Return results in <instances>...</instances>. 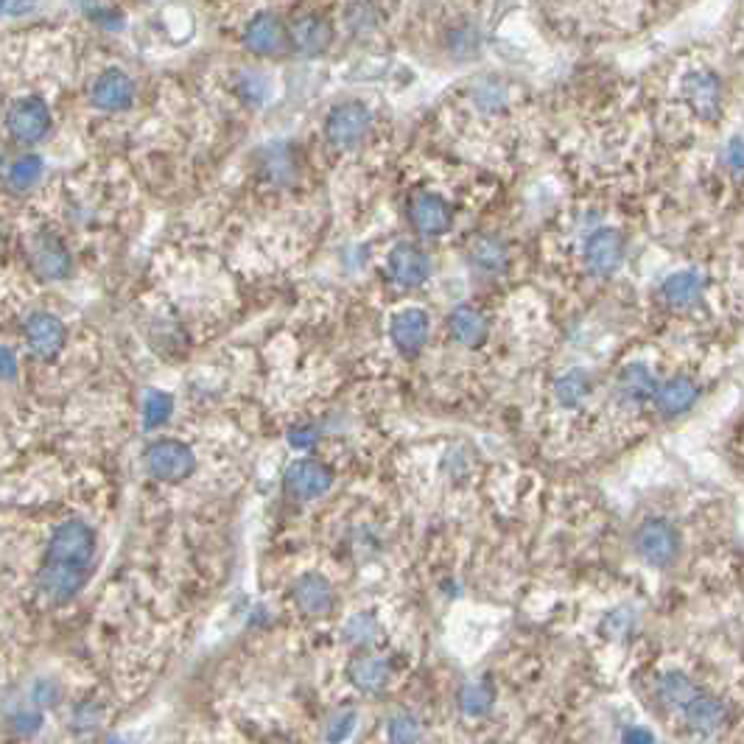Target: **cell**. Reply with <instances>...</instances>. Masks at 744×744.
Instances as JSON below:
<instances>
[{
	"mask_svg": "<svg viewBox=\"0 0 744 744\" xmlns=\"http://www.w3.org/2000/svg\"><path fill=\"white\" fill-rule=\"evenodd\" d=\"M683 717H686L688 728L697 733H713L728 722V708L722 699L711 697V694H694L683 706Z\"/></svg>",
	"mask_w": 744,
	"mask_h": 744,
	"instance_id": "603a6c76",
	"label": "cell"
},
{
	"mask_svg": "<svg viewBox=\"0 0 744 744\" xmlns=\"http://www.w3.org/2000/svg\"><path fill=\"white\" fill-rule=\"evenodd\" d=\"M73 722H76V728H98V722H101V708H98L96 703H82V706L76 708V713H73Z\"/></svg>",
	"mask_w": 744,
	"mask_h": 744,
	"instance_id": "74e56055",
	"label": "cell"
},
{
	"mask_svg": "<svg viewBox=\"0 0 744 744\" xmlns=\"http://www.w3.org/2000/svg\"><path fill=\"white\" fill-rule=\"evenodd\" d=\"M91 579V568L84 565H62V563H46L37 577V590L43 599L51 604H64L73 599L79 590Z\"/></svg>",
	"mask_w": 744,
	"mask_h": 744,
	"instance_id": "5bb4252c",
	"label": "cell"
},
{
	"mask_svg": "<svg viewBox=\"0 0 744 744\" xmlns=\"http://www.w3.org/2000/svg\"><path fill=\"white\" fill-rule=\"evenodd\" d=\"M386 736H389V742L409 744V742H418V739L423 736V731H420V722L411 717V713H398V717L389 719V725H386Z\"/></svg>",
	"mask_w": 744,
	"mask_h": 744,
	"instance_id": "d6a6232c",
	"label": "cell"
},
{
	"mask_svg": "<svg viewBox=\"0 0 744 744\" xmlns=\"http://www.w3.org/2000/svg\"><path fill=\"white\" fill-rule=\"evenodd\" d=\"M289 443L300 451H309L320 443V434H316L314 425H291L289 429Z\"/></svg>",
	"mask_w": 744,
	"mask_h": 744,
	"instance_id": "d590c367",
	"label": "cell"
},
{
	"mask_svg": "<svg viewBox=\"0 0 744 744\" xmlns=\"http://www.w3.org/2000/svg\"><path fill=\"white\" fill-rule=\"evenodd\" d=\"M490 706H493V692H490L484 683H481V686H468L463 692V708L470 713V717H481V713H488Z\"/></svg>",
	"mask_w": 744,
	"mask_h": 744,
	"instance_id": "836d02e7",
	"label": "cell"
},
{
	"mask_svg": "<svg viewBox=\"0 0 744 744\" xmlns=\"http://www.w3.org/2000/svg\"><path fill=\"white\" fill-rule=\"evenodd\" d=\"M137 98L135 79L121 68H107L96 76L91 87V104L101 112H127Z\"/></svg>",
	"mask_w": 744,
	"mask_h": 744,
	"instance_id": "8fae6325",
	"label": "cell"
},
{
	"mask_svg": "<svg viewBox=\"0 0 744 744\" xmlns=\"http://www.w3.org/2000/svg\"><path fill=\"white\" fill-rule=\"evenodd\" d=\"M554 392H557L560 404L568 406V409H574V406H579L585 398H588L590 375L583 370H572L568 375H563V379L557 381Z\"/></svg>",
	"mask_w": 744,
	"mask_h": 744,
	"instance_id": "83f0119b",
	"label": "cell"
},
{
	"mask_svg": "<svg viewBox=\"0 0 744 744\" xmlns=\"http://www.w3.org/2000/svg\"><path fill=\"white\" fill-rule=\"evenodd\" d=\"M375 132V109L364 101V98H345L336 101L327 109L325 123H322V135L325 143L334 152H356L364 146Z\"/></svg>",
	"mask_w": 744,
	"mask_h": 744,
	"instance_id": "5b68a950",
	"label": "cell"
},
{
	"mask_svg": "<svg viewBox=\"0 0 744 744\" xmlns=\"http://www.w3.org/2000/svg\"><path fill=\"white\" fill-rule=\"evenodd\" d=\"M7 3H9V0H0V12H3V9H7Z\"/></svg>",
	"mask_w": 744,
	"mask_h": 744,
	"instance_id": "b9f144b4",
	"label": "cell"
},
{
	"mask_svg": "<svg viewBox=\"0 0 744 744\" xmlns=\"http://www.w3.org/2000/svg\"><path fill=\"white\" fill-rule=\"evenodd\" d=\"M39 722H43V711H39V706H20L17 711L12 713V725L17 728L20 733H34L39 728Z\"/></svg>",
	"mask_w": 744,
	"mask_h": 744,
	"instance_id": "e575fe53",
	"label": "cell"
},
{
	"mask_svg": "<svg viewBox=\"0 0 744 744\" xmlns=\"http://www.w3.org/2000/svg\"><path fill=\"white\" fill-rule=\"evenodd\" d=\"M7 129L17 143H39L51 132V109L39 96L20 98L9 107Z\"/></svg>",
	"mask_w": 744,
	"mask_h": 744,
	"instance_id": "30bf717a",
	"label": "cell"
},
{
	"mask_svg": "<svg viewBox=\"0 0 744 744\" xmlns=\"http://www.w3.org/2000/svg\"><path fill=\"white\" fill-rule=\"evenodd\" d=\"M545 20L574 39H610L649 26L644 0H540Z\"/></svg>",
	"mask_w": 744,
	"mask_h": 744,
	"instance_id": "7a4b0ae2",
	"label": "cell"
},
{
	"mask_svg": "<svg viewBox=\"0 0 744 744\" xmlns=\"http://www.w3.org/2000/svg\"><path fill=\"white\" fill-rule=\"evenodd\" d=\"M636 549L652 568H667L681 552V535L663 518H647L636 532Z\"/></svg>",
	"mask_w": 744,
	"mask_h": 744,
	"instance_id": "ba28073f",
	"label": "cell"
},
{
	"mask_svg": "<svg viewBox=\"0 0 744 744\" xmlns=\"http://www.w3.org/2000/svg\"><path fill=\"white\" fill-rule=\"evenodd\" d=\"M697 381H692L688 375H674V379L663 381L661 386H655L652 400L667 418H674V415H683V411L692 409L697 404Z\"/></svg>",
	"mask_w": 744,
	"mask_h": 744,
	"instance_id": "44dd1931",
	"label": "cell"
},
{
	"mask_svg": "<svg viewBox=\"0 0 744 744\" xmlns=\"http://www.w3.org/2000/svg\"><path fill=\"white\" fill-rule=\"evenodd\" d=\"M672 101L697 123H719L728 104V73L713 48H688L669 64Z\"/></svg>",
	"mask_w": 744,
	"mask_h": 744,
	"instance_id": "6da1fadb",
	"label": "cell"
},
{
	"mask_svg": "<svg viewBox=\"0 0 744 744\" xmlns=\"http://www.w3.org/2000/svg\"><path fill=\"white\" fill-rule=\"evenodd\" d=\"M448 331H451V336L459 341V345L481 347L484 341H488L490 325H488V320H484V314H481V311L470 309V305H459V309L451 311Z\"/></svg>",
	"mask_w": 744,
	"mask_h": 744,
	"instance_id": "d4e9b609",
	"label": "cell"
},
{
	"mask_svg": "<svg viewBox=\"0 0 744 744\" xmlns=\"http://www.w3.org/2000/svg\"><path fill=\"white\" fill-rule=\"evenodd\" d=\"M283 488L295 501L322 499L327 490L334 488V470L316 463V459H297L283 476Z\"/></svg>",
	"mask_w": 744,
	"mask_h": 744,
	"instance_id": "7c38bea8",
	"label": "cell"
},
{
	"mask_svg": "<svg viewBox=\"0 0 744 744\" xmlns=\"http://www.w3.org/2000/svg\"><path fill=\"white\" fill-rule=\"evenodd\" d=\"M392 341L406 359L420 356V350L429 341V314L420 309H406L392 320Z\"/></svg>",
	"mask_w": 744,
	"mask_h": 744,
	"instance_id": "d6986e66",
	"label": "cell"
},
{
	"mask_svg": "<svg viewBox=\"0 0 744 744\" xmlns=\"http://www.w3.org/2000/svg\"><path fill=\"white\" fill-rule=\"evenodd\" d=\"M624 739H627V742H652V736H649V733H641V731H629Z\"/></svg>",
	"mask_w": 744,
	"mask_h": 744,
	"instance_id": "60d3db41",
	"label": "cell"
},
{
	"mask_svg": "<svg viewBox=\"0 0 744 744\" xmlns=\"http://www.w3.org/2000/svg\"><path fill=\"white\" fill-rule=\"evenodd\" d=\"M26 341L37 359L51 361L62 353L64 347V327L57 316L51 314H34L26 322Z\"/></svg>",
	"mask_w": 744,
	"mask_h": 744,
	"instance_id": "ffe728a7",
	"label": "cell"
},
{
	"mask_svg": "<svg viewBox=\"0 0 744 744\" xmlns=\"http://www.w3.org/2000/svg\"><path fill=\"white\" fill-rule=\"evenodd\" d=\"M291 599H295L297 610L305 613L309 619H322L334 610V590L322 574H302L295 585H291Z\"/></svg>",
	"mask_w": 744,
	"mask_h": 744,
	"instance_id": "ac0fdd59",
	"label": "cell"
},
{
	"mask_svg": "<svg viewBox=\"0 0 744 744\" xmlns=\"http://www.w3.org/2000/svg\"><path fill=\"white\" fill-rule=\"evenodd\" d=\"M694 694H697V688H694V683L688 681V677L683 672L663 674L661 697H663V703H667V706L683 708L688 703V699L694 697Z\"/></svg>",
	"mask_w": 744,
	"mask_h": 744,
	"instance_id": "f546056e",
	"label": "cell"
},
{
	"mask_svg": "<svg viewBox=\"0 0 744 744\" xmlns=\"http://www.w3.org/2000/svg\"><path fill=\"white\" fill-rule=\"evenodd\" d=\"M423 23H431L436 53H451L454 59H465L481 51V28L476 17H470L465 9L440 7Z\"/></svg>",
	"mask_w": 744,
	"mask_h": 744,
	"instance_id": "8992f818",
	"label": "cell"
},
{
	"mask_svg": "<svg viewBox=\"0 0 744 744\" xmlns=\"http://www.w3.org/2000/svg\"><path fill=\"white\" fill-rule=\"evenodd\" d=\"M14 375H17V356L0 345V379H14Z\"/></svg>",
	"mask_w": 744,
	"mask_h": 744,
	"instance_id": "ab89813d",
	"label": "cell"
},
{
	"mask_svg": "<svg viewBox=\"0 0 744 744\" xmlns=\"http://www.w3.org/2000/svg\"><path fill=\"white\" fill-rule=\"evenodd\" d=\"M661 291L663 300L672 309H692V305H697L703 291H706V277L699 275V272H674L672 277H667Z\"/></svg>",
	"mask_w": 744,
	"mask_h": 744,
	"instance_id": "484cf974",
	"label": "cell"
},
{
	"mask_svg": "<svg viewBox=\"0 0 744 744\" xmlns=\"http://www.w3.org/2000/svg\"><path fill=\"white\" fill-rule=\"evenodd\" d=\"M379 636V622L372 613H356L350 622L345 624V638L350 644H370Z\"/></svg>",
	"mask_w": 744,
	"mask_h": 744,
	"instance_id": "1f68e13d",
	"label": "cell"
},
{
	"mask_svg": "<svg viewBox=\"0 0 744 744\" xmlns=\"http://www.w3.org/2000/svg\"><path fill=\"white\" fill-rule=\"evenodd\" d=\"M173 411V398L166 392L152 389L143 400V420H146V429H157V425L166 423Z\"/></svg>",
	"mask_w": 744,
	"mask_h": 744,
	"instance_id": "4dcf8cb0",
	"label": "cell"
},
{
	"mask_svg": "<svg viewBox=\"0 0 744 744\" xmlns=\"http://www.w3.org/2000/svg\"><path fill=\"white\" fill-rule=\"evenodd\" d=\"M93 554H96V532L84 520L73 518L53 529L46 549V563L84 565V568H91Z\"/></svg>",
	"mask_w": 744,
	"mask_h": 744,
	"instance_id": "52a82bcc",
	"label": "cell"
},
{
	"mask_svg": "<svg viewBox=\"0 0 744 744\" xmlns=\"http://www.w3.org/2000/svg\"><path fill=\"white\" fill-rule=\"evenodd\" d=\"M624 250H627V244H624L622 232L613 230V227H602L585 244V264L593 275L608 277L624 264Z\"/></svg>",
	"mask_w": 744,
	"mask_h": 744,
	"instance_id": "9a60e30c",
	"label": "cell"
},
{
	"mask_svg": "<svg viewBox=\"0 0 744 744\" xmlns=\"http://www.w3.org/2000/svg\"><path fill=\"white\" fill-rule=\"evenodd\" d=\"M146 468L157 481L177 484L196 470V456L180 440H157L146 451Z\"/></svg>",
	"mask_w": 744,
	"mask_h": 744,
	"instance_id": "9c48e42d",
	"label": "cell"
},
{
	"mask_svg": "<svg viewBox=\"0 0 744 744\" xmlns=\"http://www.w3.org/2000/svg\"><path fill=\"white\" fill-rule=\"evenodd\" d=\"M470 264L476 272L490 277H499L509 269L507 244L495 236H481L470 244Z\"/></svg>",
	"mask_w": 744,
	"mask_h": 744,
	"instance_id": "cb8c5ba5",
	"label": "cell"
},
{
	"mask_svg": "<svg viewBox=\"0 0 744 744\" xmlns=\"http://www.w3.org/2000/svg\"><path fill=\"white\" fill-rule=\"evenodd\" d=\"M389 663L379 655H356L353 661L347 663V681L364 694H381L389 686Z\"/></svg>",
	"mask_w": 744,
	"mask_h": 744,
	"instance_id": "7402d4cb",
	"label": "cell"
},
{
	"mask_svg": "<svg viewBox=\"0 0 744 744\" xmlns=\"http://www.w3.org/2000/svg\"><path fill=\"white\" fill-rule=\"evenodd\" d=\"M43 177V160L37 155H26L14 160L7 171V185L12 191H26V188L37 185Z\"/></svg>",
	"mask_w": 744,
	"mask_h": 744,
	"instance_id": "f1b7e54d",
	"label": "cell"
},
{
	"mask_svg": "<svg viewBox=\"0 0 744 744\" xmlns=\"http://www.w3.org/2000/svg\"><path fill=\"white\" fill-rule=\"evenodd\" d=\"M339 43L359 48L389 46L406 28L404 0H339L336 3Z\"/></svg>",
	"mask_w": 744,
	"mask_h": 744,
	"instance_id": "277c9868",
	"label": "cell"
},
{
	"mask_svg": "<svg viewBox=\"0 0 744 744\" xmlns=\"http://www.w3.org/2000/svg\"><path fill=\"white\" fill-rule=\"evenodd\" d=\"M655 386H658V381L652 379V372L644 364L624 367V372L619 375V389H622L624 398L633 400V404H644V400L652 398Z\"/></svg>",
	"mask_w": 744,
	"mask_h": 744,
	"instance_id": "4316f807",
	"label": "cell"
},
{
	"mask_svg": "<svg viewBox=\"0 0 744 744\" xmlns=\"http://www.w3.org/2000/svg\"><path fill=\"white\" fill-rule=\"evenodd\" d=\"M57 699H59V686H57V683L37 681V686L32 688V703H34V706L46 708V706H53Z\"/></svg>",
	"mask_w": 744,
	"mask_h": 744,
	"instance_id": "8d00e7d4",
	"label": "cell"
},
{
	"mask_svg": "<svg viewBox=\"0 0 744 744\" xmlns=\"http://www.w3.org/2000/svg\"><path fill=\"white\" fill-rule=\"evenodd\" d=\"M230 34L236 46L257 62H280L291 57L289 34L277 0H241L232 12Z\"/></svg>",
	"mask_w": 744,
	"mask_h": 744,
	"instance_id": "3957f363",
	"label": "cell"
},
{
	"mask_svg": "<svg viewBox=\"0 0 744 744\" xmlns=\"http://www.w3.org/2000/svg\"><path fill=\"white\" fill-rule=\"evenodd\" d=\"M28 257L34 269L48 280H62L71 272V255L53 232H37L28 241Z\"/></svg>",
	"mask_w": 744,
	"mask_h": 744,
	"instance_id": "e0dca14e",
	"label": "cell"
},
{
	"mask_svg": "<svg viewBox=\"0 0 744 744\" xmlns=\"http://www.w3.org/2000/svg\"><path fill=\"white\" fill-rule=\"evenodd\" d=\"M389 275L400 289H418L431 275L429 255L411 241H400L389 252Z\"/></svg>",
	"mask_w": 744,
	"mask_h": 744,
	"instance_id": "2e32d148",
	"label": "cell"
},
{
	"mask_svg": "<svg viewBox=\"0 0 744 744\" xmlns=\"http://www.w3.org/2000/svg\"><path fill=\"white\" fill-rule=\"evenodd\" d=\"M725 166L733 173V180H742V141H739V135H733L725 146Z\"/></svg>",
	"mask_w": 744,
	"mask_h": 744,
	"instance_id": "f35d334b",
	"label": "cell"
},
{
	"mask_svg": "<svg viewBox=\"0 0 744 744\" xmlns=\"http://www.w3.org/2000/svg\"><path fill=\"white\" fill-rule=\"evenodd\" d=\"M409 216L411 225L425 238H440L454 227V207L436 191L415 193V200L409 202Z\"/></svg>",
	"mask_w": 744,
	"mask_h": 744,
	"instance_id": "4fadbf2b",
	"label": "cell"
}]
</instances>
